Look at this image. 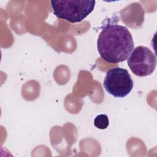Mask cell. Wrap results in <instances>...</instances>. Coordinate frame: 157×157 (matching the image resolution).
<instances>
[{
	"mask_svg": "<svg viewBox=\"0 0 157 157\" xmlns=\"http://www.w3.org/2000/svg\"><path fill=\"white\" fill-rule=\"evenodd\" d=\"M97 49L100 56L107 63L124 61L134 50L132 35L126 27L109 19L99 34Z\"/></svg>",
	"mask_w": 157,
	"mask_h": 157,
	"instance_id": "obj_1",
	"label": "cell"
},
{
	"mask_svg": "<svg viewBox=\"0 0 157 157\" xmlns=\"http://www.w3.org/2000/svg\"><path fill=\"white\" fill-rule=\"evenodd\" d=\"M51 5L54 15L71 23L83 20L94 10V0H53Z\"/></svg>",
	"mask_w": 157,
	"mask_h": 157,
	"instance_id": "obj_2",
	"label": "cell"
},
{
	"mask_svg": "<svg viewBox=\"0 0 157 157\" xmlns=\"http://www.w3.org/2000/svg\"><path fill=\"white\" fill-rule=\"evenodd\" d=\"M105 91L115 98H124L133 88V81L128 71L116 67L108 70L103 82Z\"/></svg>",
	"mask_w": 157,
	"mask_h": 157,
	"instance_id": "obj_3",
	"label": "cell"
},
{
	"mask_svg": "<svg viewBox=\"0 0 157 157\" xmlns=\"http://www.w3.org/2000/svg\"><path fill=\"white\" fill-rule=\"evenodd\" d=\"M127 59L129 69L138 77L150 75L156 68V56L149 48L145 46L135 48Z\"/></svg>",
	"mask_w": 157,
	"mask_h": 157,
	"instance_id": "obj_4",
	"label": "cell"
},
{
	"mask_svg": "<svg viewBox=\"0 0 157 157\" xmlns=\"http://www.w3.org/2000/svg\"><path fill=\"white\" fill-rule=\"evenodd\" d=\"M109 124L108 117L105 114H100L97 115L94 120V125L99 129H106Z\"/></svg>",
	"mask_w": 157,
	"mask_h": 157,
	"instance_id": "obj_5",
	"label": "cell"
}]
</instances>
